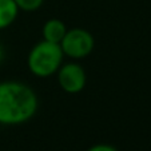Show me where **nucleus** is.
<instances>
[{
  "label": "nucleus",
  "mask_w": 151,
  "mask_h": 151,
  "mask_svg": "<svg viewBox=\"0 0 151 151\" xmlns=\"http://www.w3.org/2000/svg\"><path fill=\"white\" fill-rule=\"evenodd\" d=\"M39 109L37 95L19 80L0 82V124L19 126L35 116Z\"/></svg>",
  "instance_id": "obj_1"
},
{
  "label": "nucleus",
  "mask_w": 151,
  "mask_h": 151,
  "mask_svg": "<svg viewBox=\"0 0 151 151\" xmlns=\"http://www.w3.org/2000/svg\"><path fill=\"white\" fill-rule=\"evenodd\" d=\"M19 7L16 6L15 0H0V29H6L15 23Z\"/></svg>",
  "instance_id": "obj_6"
},
{
  "label": "nucleus",
  "mask_w": 151,
  "mask_h": 151,
  "mask_svg": "<svg viewBox=\"0 0 151 151\" xmlns=\"http://www.w3.org/2000/svg\"><path fill=\"white\" fill-rule=\"evenodd\" d=\"M87 151H119V150L111 145H107V143H98V145L91 146Z\"/></svg>",
  "instance_id": "obj_8"
},
{
  "label": "nucleus",
  "mask_w": 151,
  "mask_h": 151,
  "mask_svg": "<svg viewBox=\"0 0 151 151\" xmlns=\"http://www.w3.org/2000/svg\"><path fill=\"white\" fill-rule=\"evenodd\" d=\"M60 88L67 94H79L87 83L86 70L76 62L63 63L56 72Z\"/></svg>",
  "instance_id": "obj_4"
},
{
  "label": "nucleus",
  "mask_w": 151,
  "mask_h": 151,
  "mask_svg": "<svg viewBox=\"0 0 151 151\" xmlns=\"http://www.w3.org/2000/svg\"><path fill=\"white\" fill-rule=\"evenodd\" d=\"M67 26L66 23L60 19H48L44 23L42 28V36L43 40L50 43H56V44H60L62 39L64 37L67 32Z\"/></svg>",
  "instance_id": "obj_5"
},
{
  "label": "nucleus",
  "mask_w": 151,
  "mask_h": 151,
  "mask_svg": "<svg viewBox=\"0 0 151 151\" xmlns=\"http://www.w3.org/2000/svg\"><path fill=\"white\" fill-rule=\"evenodd\" d=\"M4 58H6V50H4L3 44H1V43H0V64H1V63H3Z\"/></svg>",
  "instance_id": "obj_9"
},
{
  "label": "nucleus",
  "mask_w": 151,
  "mask_h": 151,
  "mask_svg": "<svg viewBox=\"0 0 151 151\" xmlns=\"http://www.w3.org/2000/svg\"><path fill=\"white\" fill-rule=\"evenodd\" d=\"M64 60L60 44L40 40L27 56V67L36 78H50L58 72Z\"/></svg>",
  "instance_id": "obj_2"
},
{
  "label": "nucleus",
  "mask_w": 151,
  "mask_h": 151,
  "mask_svg": "<svg viewBox=\"0 0 151 151\" xmlns=\"http://www.w3.org/2000/svg\"><path fill=\"white\" fill-rule=\"evenodd\" d=\"M60 47L64 56L74 60L84 59L92 52L95 39L90 31L84 28L67 29L64 37L60 42Z\"/></svg>",
  "instance_id": "obj_3"
},
{
  "label": "nucleus",
  "mask_w": 151,
  "mask_h": 151,
  "mask_svg": "<svg viewBox=\"0 0 151 151\" xmlns=\"http://www.w3.org/2000/svg\"><path fill=\"white\" fill-rule=\"evenodd\" d=\"M19 9L24 12H34L43 6L44 0H15Z\"/></svg>",
  "instance_id": "obj_7"
}]
</instances>
